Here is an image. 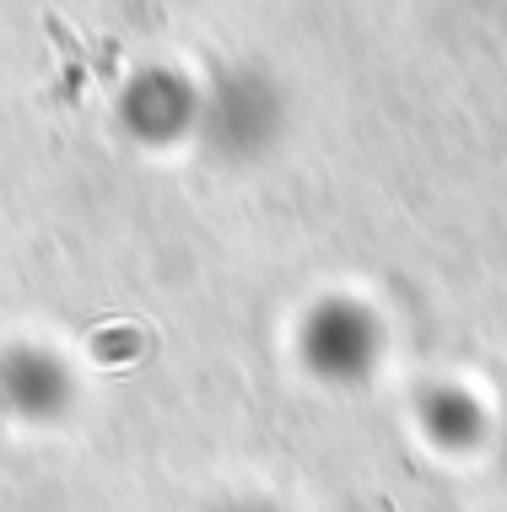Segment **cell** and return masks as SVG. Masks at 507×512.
<instances>
[{"label": "cell", "mask_w": 507, "mask_h": 512, "mask_svg": "<svg viewBox=\"0 0 507 512\" xmlns=\"http://www.w3.org/2000/svg\"><path fill=\"white\" fill-rule=\"evenodd\" d=\"M44 22H49V33H54V49L65 54V81L44 92V103H65V98H76V92L87 87L92 76H114V54H119V44H98V49L87 54V44H81V38H76L60 17H54V11H49Z\"/></svg>", "instance_id": "1"}]
</instances>
